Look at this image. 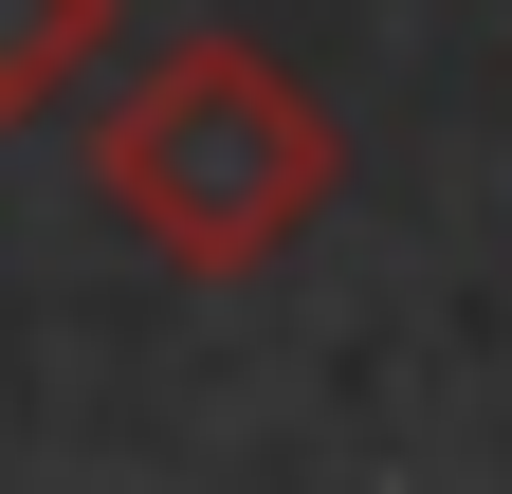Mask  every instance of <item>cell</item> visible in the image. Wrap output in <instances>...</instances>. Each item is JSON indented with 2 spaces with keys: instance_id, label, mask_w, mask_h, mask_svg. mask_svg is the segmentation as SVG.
I'll return each mask as SVG.
<instances>
[{
  "instance_id": "1",
  "label": "cell",
  "mask_w": 512,
  "mask_h": 494,
  "mask_svg": "<svg viewBox=\"0 0 512 494\" xmlns=\"http://www.w3.org/2000/svg\"><path fill=\"white\" fill-rule=\"evenodd\" d=\"M348 183V129L293 55L256 37H165L147 74L92 110V202L147 238L165 275H275Z\"/></svg>"
},
{
  "instance_id": "2",
  "label": "cell",
  "mask_w": 512,
  "mask_h": 494,
  "mask_svg": "<svg viewBox=\"0 0 512 494\" xmlns=\"http://www.w3.org/2000/svg\"><path fill=\"white\" fill-rule=\"evenodd\" d=\"M110 55V0H0V129L74 110V74Z\"/></svg>"
}]
</instances>
